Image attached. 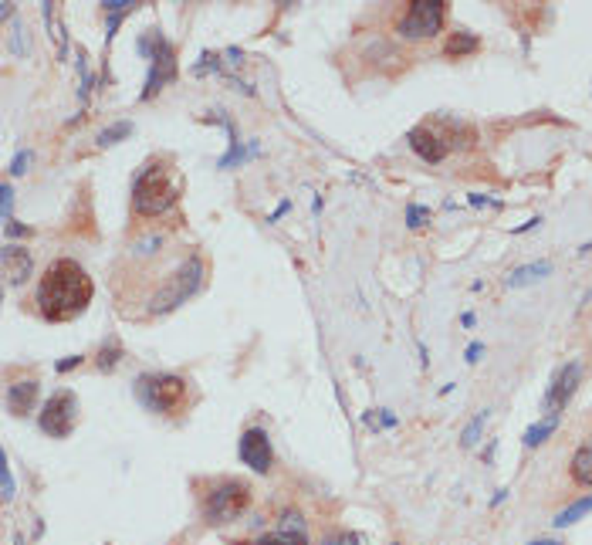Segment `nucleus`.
Masks as SVG:
<instances>
[{"label": "nucleus", "instance_id": "f257e3e1", "mask_svg": "<svg viewBox=\"0 0 592 545\" xmlns=\"http://www.w3.org/2000/svg\"><path fill=\"white\" fill-rule=\"evenodd\" d=\"M92 292L95 285L85 274V268L72 257H58L38 281V311L48 322H68L88 309Z\"/></svg>", "mask_w": 592, "mask_h": 545}, {"label": "nucleus", "instance_id": "f03ea898", "mask_svg": "<svg viewBox=\"0 0 592 545\" xmlns=\"http://www.w3.org/2000/svg\"><path fill=\"white\" fill-rule=\"evenodd\" d=\"M176 196H180V180H176V173H173L166 163L149 159V163L139 170V176H135V183H133L135 214H142V217L166 214L173 203H176Z\"/></svg>", "mask_w": 592, "mask_h": 545}, {"label": "nucleus", "instance_id": "7ed1b4c3", "mask_svg": "<svg viewBox=\"0 0 592 545\" xmlns=\"http://www.w3.org/2000/svg\"><path fill=\"white\" fill-rule=\"evenodd\" d=\"M250 508V485L237 478H220L217 485L203 494V522L207 525H227L237 522Z\"/></svg>", "mask_w": 592, "mask_h": 545}, {"label": "nucleus", "instance_id": "20e7f679", "mask_svg": "<svg viewBox=\"0 0 592 545\" xmlns=\"http://www.w3.org/2000/svg\"><path fill=\"white\" fill-rule=\"evenodd\" d=\"M135 393L156 413H170L173 417V413L187 410V379L173 376V372H149V376H142Z\"/></svg>", "mask_w": 592, "mask_h": 545}, {"label": "nucleus", "instance_id": "39448f33", "mask_svg": "<svg viewBox=\"0 0 592 545\" xmlns=\"http://www.w3.org/2000/svg\"><path fill=\"white\" fill-rule=\"evenodd\" d=\"M443 20H447V4H440V0H413L403 11V18L396 20V31L410 41L433 38L443 27Z\"/></svg>", "mask_w": 592, "mask_h": 545}, {"label": "nucleus", "instance_id": "423d86ee", "mask_svg": "<svg viewBox=\"0 0 592 545\" xmlns=\"http://www.w3.org/2000/svg\"><path fill=\"white\" fill-rule=\"evenodd\" d=\"M142 51L149 55V78H146V92L142 98H153L163 85H170L173 78H176V55H173V44L166 38H153L142 41Z\"/></svg>", "mask_w": 592, "mask_h": 545}, {"label": "nucleus", "instance_id": "0eeeda50", "mask_svg": "<svg viewBox=\"0 0 592 545\" xmlns=\"http://www.w3.org/2000/svg\"><path fill=\"white\" fill-rule=\"evenodd\" d=\"M75 424H78V396L72 389H61L41 410V430L61 440V437H68L75 430Z\"/></svg>", "mask_w": 592, "mask_h": 545}, {"label": "nucleus", "instance_id": "6e6552de", "mask_svg": "<svg viewBox=\"0 0 592 545\" xmlns=\"http://www.w3.org/2000/svg\"><path fill=\"white\" fill-rule=\"evenodd\" d=\"M200 278H203V261H200V257H190V264H187L183 271H176V278L156 295L153 311L176 309L180 302H187V295H193L196 288H200Z\"/></svg>", "mask_w": 592, "mask_h": 545}, {"label": "nucleus", "instance_id": "1a4fd4ad", "mask_svg": "<svg viewBox=\"0 0 592 545\" xmlns=\"http://www.w3.org/2000/svg\"><path fill=\"white\" fill-rule=\"evenodd\" d=\"M237 450H241V461H244L250 471H257V474H268L271 464H274L271 437H268V430H261V427H248V430H244V433H241Z\"/></svg>", "mask_w": 592, "mask_h": 545}, {"label": "nucleus", "instance_id": "9d476101", "mask_svg": "<svg viewBox=\"0 0 592 545\" xmlns=\"http://www.w3.org/2000/svg\"><path fill=\"white\" fill-rule=\"evenodd\" d=\"M579 379H582V363H565L562 370L555 372L552 386L545 393V413L549 417H558L565 410V403L572 400V393L579 389Z\"/></svg>", "mask_w": 592, "mask_h": 545}, {"label": "nucleus", "instance_id": "9b49d317", "mask_svg": "<svg viewBox=\"0 0 592 545\" xmlns=\"http://www.w3.org/2000/svg\"><path fill=\"white\" fill-rule=\"evenodd\" d=\"M406 142H410V149L426 159V163H440V159H447L450 153V142L443 139L437 126H430V122H420V126H413L410 133H406Z\"/></svg>", "mask_w": 592, "mask_h": 545}, {"label": "nucleus", "instance_id": "f8f14e48", "mask_svg": "<svg viewBox=\"0 0 592 545\" xmlns=\"http://www.w3.org/2000/svg\"><path fill=\"white\" fill-rule=\"evenodd\" d=\"M257 545H308V532H305V522L298 511H281V522L278 528L257 539Z\"/></svg>", "mask_w": 592, "mask_h": 545}, {"label": "nucleus", "instance_id": "ddd939ff", "mask_svg": "<svg viewBox=\"0 0 592 545\" xmlns=\"http://www.w3.org/2000/svg\"><path fill=\"white\" fill-rule=\"evenodd\" d=\"M38 389H41V383L34 379V376L11 383V386H7V410H11L14 417H20V413H31L34 400H38Z\"/></svg>", "mask_w": 592, "mask_h": 545}, {"label": "nucleus", "instance_id": "4468645a", "mask_svg": "<svg viewBox=\"0 0 592 545\" xmlns=\"http://www.w3.org/2000/svg\"><path fill=\"white\" fill-rule=\"evenodd\" d=\"M27 271H31V254L18 248V244H7L4 248V274H7V281L18 285V281L27 278Z\"/></svg>", "mask_w": 592, "mask_h": 545}, {"label": "nucleus", "instance_id": "2eb2a0df", "mask_svg": "<svg viewBox=\"0 0 592 545\" xmlns=\"http://www.w3.org/2000/svg\"><path fill=\"white\" fill-rule=\"evenodd\" d=\"M549 271H552V264H549V261H532V264H521V268H515V271L504 278V285H508V288H521V285L541 281V278H545Z\"/></svg>", "mask_w": 592, "mask_h": 545}, {"label": "nucleus", "instance_id": "dca6fc26", "mask_svg": "<svg viewBox=\"0 0 592 545\" xmlns=\"http://www.w3.org/2000/svg\"><path fill=\"white\" fill-rule=\"evenodd\" d=\"M569 471H572V481H575V485L592 487V444H582V448L575 450Z\"/></svg>", "mask_w": 592, "mask_h": 545}, {"label": "nucleus", "instance_id": "f3484780", "mask_svg": "<svg viewBox=\"0 0 592 545\" xmlns=\"http://www.w3.org/2000/svg\"><path fill=\"white\" fill-rule=\"evenodd\" d=\"M480 48V38L478 34H471V31H454L447 44H443V51H447V58H464V55H474Z\"/></svg>", "mask_w": 592, "mask_h": 545}, {"label": "nucleus", "instance_id": "a211bd4d", "mask_svg": "<svg viewBox=\"0 0 592 545\" xmlns=\"http://www.w3.org/2000/svg\"><path fill=\"white\" fill-rule=\"evenodd\" d=\"M592 511V494L589 498H579V502H572L569 508H562L558 515H555V528H565V525H575L579 518H586Z\"/></svg>", "mask_w": 592, "mask_h": 545}, {"label": "nucleus", "instance_id": "6ab92c4d", "mask_svg": "<svg viewBox=\"0 0 592 545\" xmlns=\"http://www.w3.org/2000/svg\"><path fill=\"white\" fill-rule=\"evenodd\" d=\"M558 427V417H549V420H541V424H535V427L525 430V448H538L541 440H549V433Z\"/></svg>", "mask_w": 592, "mask_h": 545}, {"label": "nucleus", "instance_id": "aec40b11", "mask_svg": "<svg viewBox=\"0 0 592 545\" xmlns=\"http://www.w3.org/2000/svg\"><path fill=\"white\" fill-rule=\"evenodd\" d=\"M129 133H133V122H115V126L98 133V146H115V142H122Z\"/></svg>", "mask_w": 592, "mask_h": 545}, {"label": "nucleus", "instance_id": "412c9836", "mask_svg": "<svg viewBox=\"0 0 592 545\" xmlns=\"http://www.w3.org/2000/svg\"><path fill=\"white\" fill-rule=\"evenodd\" d=\"M119 359H122V346H119V339H109V349L102 346V352H98V370L112 372L119 366Z\"/></svg>", "mask_w": 592, "mask_h": 545}, {"label": "nucleus", "instance_id": "4be33fe9", "mask_svg": "<svg viewBox=\"0 0 592 545\" xmlns=\"http://www.w3.org/2000/svg\"><path fill=\"white\" fill-rule=\"evenodd\" d=\"M484 424H487V410H484V413H478V417H474V420L464 427V433H460V444H464V448H474V444L480 440V430H484Z\"/></svg>", "mask_w": 592, "mask_h": 545}, {"label": "nucleus", "instance_id": "5701e85b", "mask_svg": "<svg viewBox=\"0 0 592 545\" xmlns=\"http://www.w3.org/2000/svg\"><path fill=\"white\" fill-rule=\"evenodd\" d=\"M406 224H410L413 231L426 227V224H430V210H426V207H420V203H410V207H406Z\"/></svg>", "mask_w": 592, "mask_h": 545}, {"label": "nucleus", "instance_id": "b1692460", "mask_svg": "<svg viewBox=\"0 0 592 545\" xmlns=\"http://www.w3.org/2000/svg\"><path fill=\"white\" fill-rule=\"evenodd\" d=\"M322 545H365V539L356 532H332L322 539Z\"/></svg>", "mask_w": 592, "mask_h": 545}, {"label": "nucleus", "instance_id": "393cba45", "mask_svg": "<svg viewBox=\"0 0 592 545\" xmlns=\"http://www.w3.org/2000/svg\"><path fill=\"white\" fill-rule=\"evenodd\" d=\"M0 481H4V502H11L14 498V478H11V467H7V454H4V461H0Z\"/></svg>", "mask_w": 592, "mask_h": 545}, {"label": "nucleus", "instance_id": "a878e982", "mask_svg": "<svg viewBox=\"0 0 592 545\" xmlns=\"http://www.w3.org/2000/svg\"><path fill=\"white\" fill-rule=\"evenodd\" d=\"M11 207H14V190H11V183H4L0 187V217L4 220H11Z\"/></svg>", "mask_w": 592, "mask_h": 545}, {"label": "nucleus", "instance_id": "bb28decb", "mask_svg": "<svg viewBox=\"0 0 592 545\" xmlns=\"http://www.w3.org/2000/svg\"><path fill=\"white\" fill-rule=\"evenodd\" d=\"M27 163H31V153H18L14 156V163H11V176H20L27 170Z\"/></svg>", "mask_w": 592, "mask_h": 545}, {"label": "nucleus", "instance_id": "cd10ccee", "mask_svg": "<svg viewBox=\"0 0 592 545\" xmlns=\"http://www.w3.org/2000/svg\"><path fill=\"white\" fill-rule=\"evenodd\" d=\"M480 352H484V346H480V342H471V346H467V363H478Z\"/></svg>", "mask_w": 592, "mask_h": 545}, {"label": "nucleus", "instance_id": "c85d7f7f", "mask_svg": "<svg viewBox=\"0 0 592 545\" xmlns=\"http://www.w3.org/2000/svg\"><path fill=\"white\" fill-rule=\"evenodd\" d=\"M78 363H81V356H72V359H61V363H58V372H68V370H75Z\"/></svg>", "mask_w": 592, "mask_h": 545}, {"label": "nucleus", "instance_id": "c756f323", "mask_svg": "<svg viewBox=\"0 0 592 545\" xmlns=\"http://www.w3.org/2000/svg\"><path fill=\"white\" fill-rule=\"evenodd\" d=\"M538 220H541V217H532V220H525L521 227H515V234H525V231H532V227H535Z\"/></svg>", "mask_w": 592, "mask_h": 545}, {"label": "nucleus", "instance_id": "7c9ffc66", "mask_svg": "<svg viewBox=\"0 0 592 545\" xmlns=\"http://www.w3.org/2000/svg\"><path fill=\"white\" fill-rule=\"evenodd\" d=\"M460 322H464V329H471V325H474V311H464V318H460Z\"/></svg>", "mask_w": 592, "mask_h": 545}, {"label": "nucleus", "instance_id": "2f4dec72", "mask_svg": "<svg viewBox=\"0 0 592 545\" xmlns=\"http://www.w3.org/2000/svg\"><path fill=\"white\" fill-rule=\"evenodd\" d=\"M471 203H474V207H484V203H491V200H487V196H480V194H474V196H471Z\"/></svg>", "mask_w": 592, "mask_h": 545}, {"label": "nucleus", "instance_id": "473e14b6", "mask_svg": "<svg viewBox=\"0 0 592 545\" xmlns=\"http://www.w3.org/2000/svg\"><path fill=\"white\" fill-rule=\"evenodd\" d=\"M528 545H562V542H555V539H535V542H528Z\"/></svg>", "mask_w": 592, "mask_h": 545}, {"label": "nucleus", "instance_id": "72a5a7b5", "mask_svg": "<svg viewBox=\"0 0 592 545\" xmlns=\"http://www.w3.org/2000/svg\"><path fill=\"white\" fill-rule=\"evenodd\" d=\"M393 545H396V542H393Z\"/></svg>", "mask_w": 592, "mask_h": 545}]
</instances>
